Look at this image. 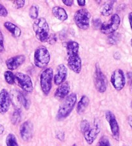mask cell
Returning <instances> with one entry per match:
<instances>
[{
  "instance_id": "cell-6",
  "label": "cell",
  "mask_w": 132,
  "mask_h": 146,
  "mask_svg": "<svg viewBox=\"0 0 132 146\" xmlns=\"http://www.w3.org/2000/svg\"><path fill=\"white\" fill-rule=\"evenodd\" d=\"M54 78V72L51 68L45 69L40 75V86L45 96L50 94L52 87V80Z\"/></svg>"
},
{
  "instance_id": "cell-20",
  "label": "cell",
  "mask_w": 132,
  "mask_h": 146,
  "mask_svg": "<svg viewBox=\"0 0 132 146\" xmlns=\"http://www.w3.org/2000/svg\"><path fill=\"white\" fill-rule=\"evenodd\" d=\"M90 103V99L86 95H83L78 102L77 105V113L79 115H81L85 112L86 108L88 106Z\"/></svg>"
},
{
  "instance_id": "cell-15",
  "label": "cell",
  "mask_w": 132,
  "mask_h": 146,
  "mask_svg": "<svg viewBox=\"0 0 132 146\" xmlns=\"http://www.w3.org/2000/svg\"><path fill=\"white\" fill-rule=\"evenodd\" d=\"M33 131H34L33 124L29 120L25 121L20 126V135L24 141H29L31 139L33 136Z\"/></svg>"
},
{
  "instance_id": "cell-7",
  "label": "cell",
  "mask_w": 132,
  "mask_h": 146,
  "mask_svg": "<svg viewBox=\"0 0 132 146\" xmlns=\"http://www.w3.org/2000/svg\"><path fill=\"white\" fill-rule=\"evenodd\" d=\"M93 82H94L95 89L97 90L98 92L103 94L106 91L108 80L98 63L95 64L94 75H93Z\"/></svg>"
},
{
  "instance_id": "cell-2",
  "label": "cell",
  "mask_w": 132,
  "mask_h": 146,
  "mask_svg": "<svg viewBox=\"0 0 132 146\" xmlns=\"http://www.w3.org/2000/svg\"><path fill=\"white\" fill-rule=\"evenodd\" d=\"M77 95L75 93L69 94L65 99H63L57 113L56 119L58 121L67 119L70 115L77 103Z\"/></svg>"
},
{
  "instance_id": "cell-35",
  "label": "cell",
  "mask_w": 132,
  "mask_h": 146,
  "mask_svg": "<svg viewBox=\"0 0 132 146\" xmlns=\"http://www.w3.org/2000/svg\"><path fill=\"white\" fill-rule=\"evenodd\" d=\"M62 2L64 3L66 6L72 7L73 4V0H63Z\"/></svg>"
},
{
  "instance_id": "cell-30",
  "label": "cell",
  "mask_w": 132,
  "mask_h": 146,
  "mask_svg": "<svg viewBox=\"0 0 132 146\" xmlns=\"http://www.w3.org/2000/svg\"><path fill=\"white\" fill-rule=\"evenodd\" d=\"M25 0H16L13 1V4L16 9H21L25 6Z\"/></svg>"
},
{
  "instance_id": "cell-33",
  "label": "cell",
  "mask_w": 132,
  "mask_h": 146,
  "mask_svg": "<svg viewBox=\"0 0 132 146\" xmlns=\"http://www.w3.org/2000/svg\"><path fill=\"white\" fill-rule=\"evenodd\" d=\"M8 16V11L6 7L0 3V17H5Z\"/></svg>"
},
{
  "instance_id": "cell-3",
  "label": "cell",
  "mask_w": 132,
  "mask_h": 146,
  "mask_svg": "<svg viewBox=\"0 0 132 146\" xmlns=\"http://www.w3.org/2000/svg\"><path fill=\"white\" fill-rule=\"evenodd\" d=\"M33 31L36 38L41 42L47 41L50 35V28L45 17H39L33 23Z\"/></svg>"
},
{
  "instance_id": "cell-42",
  "label": "cell",
  "mask_w": 132,
  "mask_h": 146,
  "mask_svg": "<svg viewBox=\"0 0 132 146\" xmlns=\"http://www.w3.org/2000/svg\"><path fill=\"white\" fill-rule=\"evenodd\" d=\"M72 146H77V145H76V144H75V143H74V144H73V145H72Z\"/></svg>"
},
{
  "instance_id": "cell-40",
  "label": "cell",
  "mask_w": 132,
  "mask_h": 146,
  "mask_svg": "<svg viewBox=\"0 0 132 146\" xmlns=\"http://www.w3.org/2000/svg\"><path fill=\"white\" fill-rule=\"evenodd\" d=\"M5 131V127L3 125L0 124V135L3 134Z\"/></svg>"
},
{
  "instance_id": "cell-29",
  "label": "cell",
  "mask_w": 132,
  "mask_h": 146,
  "mask_svg": "<svg viewBox=\"0 0 132 146\" xmlns=\"http://www.w3.org/2000/svg\"><path fill=\"white\" fill-rule=\"evenodd\" d=\"M90 127V124L87 120H83L80 124V129L81 133H83L86 132Z\"/></svg>"
},
{
  "instance_id": "cell-11",
  "label": "cell",
  "mask_w": 132,
  "mask_h": 146,
  "mask_svg": "<svg viewBox=\"0 0 132 146\" xmlns=\"http://www.w3.org/2000/svg\"><path fill=\"white\" fill-rule=\"evenodd\" d=\"M105 118L110 125L113 138L115 140L119 141L120 138V128L115 115L111 111L108 110L105 113Z\"/></svg>"
},
{
  "instance_id": "cell-41",
  "label": "cell",
  "mask_w": 132,
  "mask_h": 146,
  "mask_svg": "<svg viewBox=\"0 0 132 146\" xmlns=\"http://www.w3.org/2000/svg\"><path fill=\"white\" fill-rule=\"evenodd\" d=\"M131 48H132V38L131 39Z\"/></svg>"
},
{
  "instance_id": "cell-22",
  "label": "cell",
  "mask_w": 132,
  "mask_h": 146,
  "mask_svg": "<svg viewBox=\"0 0 132 146\" xmlns=\"http://www.w3.org/2000/svg\"><path fill=\"white\" fill-rule=\"evenodd\" d=\"M17 99L18 102L21 104L25 108V110H28L30 108V102L27 97L21 92H17Z\"/></svg>"
},
{
  "instance_id": "cell-32",
  "label": "cell",
  "mask_w": 132,
  "mask_h": 146,
  "mask_svg": "<svg viewBox=\"0 0 132 146\" xmlns=\"http://www.w3.org/2000/svg\"><path fill=\"white\" fill-rule=\"evenodd\" d=\"M102 23H102V21H101V20L100 18H95V19H93V21H92L93 27L95 29H100Z\"/></svg>"
},
{
  "instance_id": "cell-39",
  "label": "cell",
  "mask_w": 132,
  "mask_h": 146,
  "mask_svg": "<svg viewBox=\"0 0 132 146\" xmlns=\"http://www.w3.org/2000/svg\"><path fill=\"white\" fill-rule=\"evenodd\" d=\"M128 123L132 130V116H129L128 117Z\"/></svg>"
},
{
  "instance_id": "cell-8",
  "label": "cell",
  "mask_w": 132,
  "mask_h": 146,
  "mask_svg": "<svg viewBox=\"0 0 132 146\" xmlns=\"http://www.w3.org/2000/svg\"><path fill=\"white\" fill-rule=\"evenodd\" d=\"M120 25V17L117 14H114L108 22L103 23L100 28L101 32L105 35H110L117 31Z\"/></svg>"
},
{
  "instance_id": "cell-18",
  "label": "cell",
  "mask_w": 132,
  "mask_h": 146,
  "mask_svg": "<svg viewBox=\"0 0 132 146\" xmlns=\"http://www.w3.org/2000/svg\"><path fill=\"white\" fill-rule=\"evenodd\" d=\"M4 27L8 31L14 38H18L21 35V30L13 23L7 21L3 24Z\"/></svg>"
},
{
  "instance_id": "cell-14",
  "label": "cell",
  "mask_w": 132,
  "mask_h": 146,
  "mask_svg": "<svg viewBox=\"0 0 132 146\" xmlns=\"http://www.w3.org/2000/svg\"><path fill=\"white\" fill-rule=\"evenodd\" d=\"M25 59H26V57L24 55L21 54L16 55L7 60L5 61L6 66L10 71H13L21 66L25 62Z\"/></svg>"
},
{
  "instance_id": "cell-31",
  "label": "cell",
  "mask_w": 132,
  "mask_h": 146,
  "mask_svg": "<svg viewBox=\"0 0 132 146\" xmlns=\"http://www.w3.org/2000/svg\"><path fill=\"white\" fill-rule=\"evenodd\" d=\"M57 36L54 34H50L47 39V42L50 44H54L57 42Z\"/></svg>"
},
{
  "instance_id": "cell-36",
  "label": "cell",
  "mask_w": 132,
  "mask_h": 146,
  "mask_svg": "<svg viewBox=\"0 0 132 146\" xmlns=\"http://www.w3.org/2000/svg\"><path fill=\"white\" fill-rule=\"evenodd\" d=\"M77 3L79 6L80 7H84L86 5V1L85 0H77Z\"/></svg>"
},
{
  "instance_id": "cell-44",
  "label": "cell",
  "mask_w": 132,
  "mask_h": 146,
  "mask_svg": "<svg viewBox=\"0 0 132 146\" xmlns=\"http://www.w3.org/2000/svg\"><path fill=\"white\" fill-rule=\"evenodd\" d=\"M131 106H132V101H131Z\"/></svg>"
},
{
  "instance_id": "cell-24",
  "label": "cell",
  "mask_w": 132,
  "mask_h": 146,
  "mask_svg": "<svg viewBox=\"0 0 132 146\" xmlns=\"http://www.w3.org/2000/svg\"><path fill=\"white\" fill-rule=\"evenodd\" d=\"M4 78L5 80L7 83L9 84L12 85L14 84L15 82H16V79H15V75L14 73L10 70H7L4 72Z\"/></svg>"
},
{
  "instance_id": "cell-37",
  "label": "cell",
  "mask_w": 132,
  "mask_h": 146,
  "mask_svg": "<svg viewBox=\"0 0 132 146\" xmlns=\"http://www.w3.org/2000/svg\"><path fill=\"white\" fill-rule=\"evenodd\" d=\"M127 77H128V79L129 82L132 84V72H128L127 73Z\"/></svg>"
},
{
  "instance_id": "cell-13",
  "label": "cell",
  "mask_w": 132,
  "mask_h": 146,
  "mask_svg": "<svg viewBox=\"0 0 132 146\" xmlns=\"http://www.w3.org/2000/svg\"><path fill=\"white\" fill-rule=\"evenodd\" d=\"M67 75L68 70L65 65L63 64L58 65L56 69V72H55V74L54 75V78H53L54 84L57 86H59L63 84L67 80Z\"/></svg>"
},
{
  "instance_id": "cell-12",
  "label": "cell",
  "mask_w": 132,
  "mask_h": 146,
  "mask_svg": "<svg viewBox=\"0 0 132 146\" xmlns=\"http://www.w3.org/2000/svg\"><path fill=\"white\" fill-rule=\"evenodd\" d=\"M11 98L9 92L6 89L1 90L0 92V113L5 114L8 111L11 106Z\"/></svg>"
},
{
  "instance_id": "cell-25",
  "label": "cell",
  "mask_w": 132,
  "mask_h": 146,
  "mask_svg": "<svg viewBox=\"0 0 132 146\" xmlns=\"http://www.w3.org/2000/svg\"><path fill=\"white\" fill-rule=\"evenodd\" d=\"M21 113L19 109H16L14 111L11 117V122L12 124L17 125L19 124V122L21 121Z\"/></svg>"
},
{
  "instance_id": "cell-17",
  "label": "cell",
  "mask_w": 132,
  "mask_h": 146,
  "mask_svg": "<svg viewBox=\"0 0 132 146\" xmlns=\"http://www.w3.org/2000/svg\"><path fill=\"white\" fill-rule=\"evenodd\" d=\"M70 86L68 82H65L59 86L54 93V97L57 100H63L70 94Z\"/></svg>"
},
{
  "instance_id": "cell-26",
  "label": "cell",
  "mask_w": 132,
  "mask_h": 146,
  "mask_svg": "<svg viewBox=\"0 0 132 146\" xmlns=\"http://www.w3.org/2000/svg\"><path fill=\"white\" fill-rule=\"evenodd\" d=\"M6 145L7 146H19L16 136L12 133H9L6 138Z\"/></svg>"
},
{
  "instance_id": "cell-1",
  "label": "cell",
  "mask_w": 132,
  "mask_h": 146,
  "mask_svg": "<svg viewBox=\"0 0 132 146\" xmlns=\"http://www.w3.org/2000/svg\"><path fill=\"white\" fill-rule=\"evenodd\" d=\"M66 48L68 67L75 74H80L82 69V61L79 55V44L77 42L71 41L68 42Z\"/></svg>"
},
{
  "instance_id": "cell-23",
  "label": "cell",
  "mask_w": 132,
  "mask_h": 146,
  "mask_svg": "<svg viewBox=\"0 0 132 146\" xmlns=\"http://www.w3.org/2000/svg\"><path fill=\"white\" fill-rule=\"evenodd\" d=\"M121 39V35L118 32H114V33L109 35L108 37V44L111 45L117 44Z\"/></svg>"
},
{
  "instance_id": "cell-38",
  "label": "cell",
  "mask_w": 132,
  "mask_h": 146,
  "mask_svg": "<svg viewBox=\"0 0 132 146\" xmlns=\"http://www.w3.org/2000/svg\"><path fill=\"white\" fill-rule=\"evenodd\" d=\"M128 20L129 23V25H130V28L132 31V12L129 13L128 14Z\"/></svg>"
},
{
  "instance_id": "cell-10",
  "label": "cell",
  "mask_w": 132,
  "mask_h": 146,
  "mask_svg": "<svg viewBox=\"0 0 132 146\" xmlns=\"http://www.w3.org/2000/svg\"><path fill=\"white\" fill-rule=\"evenodd\" d=\"M15 79L19 86L25 92L32 93L33 92V90H34L33 83L29 75L25 74L23 73L17 72L15 74Z\"/></svg>"
},
{
  "instance_id": "cell-21",
  "label": "cell",
  "mask_w": 132,
  "mask_h": 146,
  "mask_svg": "<svg viewBox=\"0 0 132 146\" xmlns=\"http://www.w3.org/2000/svg\"><path fill=\"white\" fill-rule=\"evenodd\" d=\"M116 1H111L105 3L101 9V14L104 16H109L112 14L114 3Z\"/></svg>"
},
{
  "instance_id": "cell-16",
  "label": "cell",
  "mask_w": 132,
  "mask_h": 146,
  "mask_svg": "<svg viewBox=\"0 0 132 146\" xmlns=\"http://www.w3.org/2000/svg\"><path fill=\"white\" fill-rule=\"evenodd\" d=\"M100 127L97 123H95L93 127H91L86 132L83 133L84 138L88 144L91 145L94 142L98 135L100 133Z\"/></svg>"
},
{
  "instance_id": "cell-43",
  "label": "cell",
  "mask_w": 132,
  "mask_h": 146,
  "mask_svg": "<svg viewBox=\"0 0 132 146\" xmlns=\"http://www.w3.org/2000/svg\"><path fill=\"white\" fill-rule=\"evenodd\" d=\"M131 90H132V84H131Z\"/></svg>"
},
{
  "instance_id": "cell-4",
  "label": "cell",
  "mask_w": 132,
  "mask_h": 146,
  "mask_svg": "<svg viewBox=\"0 0 132 146\" xmlns=\"http://www.w3.org/2000/svg\"><path fill=\"white\" fill-rule=\"evenodd\" d=\"M50 61V54L45 46H39L34 52V62L39 68H45Z\"/></svg>"
},
{
  "instance_id": "cell-27",
  "label": "cell",
  "mask_w": 132,
  "mask_h": 146,
  "mask_svg": "<svg viewBox=\"0 0 132 146\" xmlns=\"http://www.w3.org/2000/svg\"><path fill=\"white\" fill-rule=\"evenodd\" d=\"M38 16H39V7L33 5L30 7L29 16L31 19L35 20L38 18Z\"/></svg>"
},
{
  "instance_id": "cell-9",
  "label": "cell",
  "mask_w": 132,
  "mask_h": 146,
  "mask_svg": "<svg viewBox=\"0 0 132 146\" xmlns=\"http://www.w3.org/2000/svg\"><path fill=\"white\" fill-rule=\"evenodd\" d=\"M110 81L114 89L117 91H121L126 84V77L123 70L116 69L111 75Z\"/></svg>"
},
{
  "instance_id": "cell-5",
  "label": "cell",
  "mask_w": 132,
  "mask_h": 146,
  "mask_svg": "<svg viewBox=\"0 0 132 146\" xmlns=\"http://www.w3.org/2000/svg\"><path fill=\"white\" fill-rule=\"evenodd\" d=\"M73 21L79 29L83 31L88 30L90 26L91 14L86 9H81L75 12Z\"/></svg>"
},
{
  "instance_id": "cell-28",
  "label": "cell",
  "mask_w": 132,
  "mask_h": 146,
  "mask_svg": "<svg viewBox=\"0 0 132 146\" xmlns=\"http://www.w3.org/2000/svg\"><path fill=\"white\" fill-rule=\"evenodd\" d=\"M97 146H111V143L107 137L103 136L100 138Z\"/></svg>"
},
{
  "instance_id": "cell-34",
  "label": "cell",
  "mask_w": 132,
  "mask_h": 146,
  "mask_svg": "<svg viewBox=\"0 0 132 146\" xmlns=\"http://www.w3.org/2000/svg\"><path fill=\"white\" fill-rule=\"evenodd\" d=\"M5 50V46H4V36L3 33L0 30V53L3 52Z\"/></svg>"
},
{
  "instance_id": "cell-19",
  "label": "cell",
  "mask_w": 132,
  "mask_h": 146,
  "mask_svg": "<svg viewBox=\"0 0 132 146\" xmlns=\"http://www.w3.org/2000/svg\"><path fill=\"white\" fill-rule=\"evenodd\" d=\"M52 14L55 18L61 21H65L68 19V14L65 9L59 6L54 7L52 10Z\"/></svg>"
}]
</instances>
